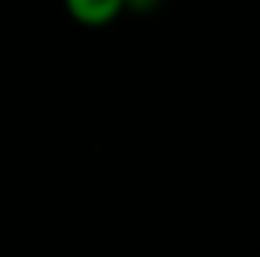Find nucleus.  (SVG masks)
I'll use <instances>...</instances> for the list:
<instances>
[{
  "mask_svg": "<svg viewBox=\"0 0 260 257\" xmlns=\"http://www.w3.org/2000/svg\"><path fill=\"white\" fill-rule=\"evenodd\" d=\"M67 14L81 28H106L127 14L123 0H67Z\"/></svg>",
  "mask_w": 260,
  "mask_h": 257,
  "instance_id": "nucleus-1",
  "label": "nucleus"
}]
</instances>
